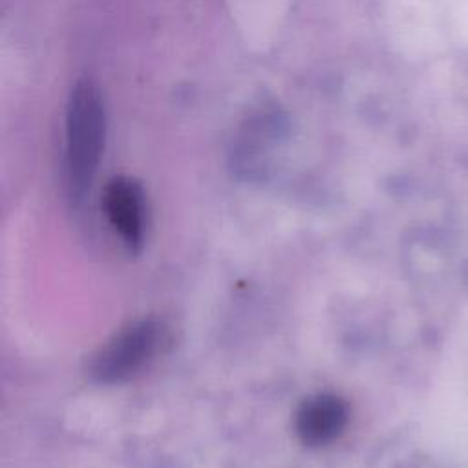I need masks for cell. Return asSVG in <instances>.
Here are the masks:
<instances>
[{
  "mask_svg": "<svg viewBox=\"0 0 468 468\" xmlns=\"http://www.w3.org/2000/svg\"><path fill=\"white\" fill-rule=\"evenodd\" d=\"M349 424L347 402L331 391L307 397L294 415V430L302 444L324 448L342 437Z\"/></svg>",
  "mask_w": 468,
  "mask_h": 468,
  "instance_id": "cell-4",
  "label": "cell"
},
{
  "mask_svg": "<svg viewBox=\"0 0 468 468\" xmlns=\"http://www.w3.org/2000/svg\"><path fill=\"white\" fill-rule=\"evenodd\" d=\"M102 207L115 236L130 252H139L146 239V201L130 177H113L102 196Z\"/></svg>",
  "mask_w": 468,
  "mask_h": 468,
  "instance_id": "cell-3",
  "label": "cell"
},
{
  "mask_svg": "<svg viewBox=\"0 0 468 468\" xmlns=\"http://www.w3.org/2000/svg\"><path fill=\"white\" fill-rule=\"evenodd\" d=\"M106 117L99 90L79 82L69 97L66 115V174L69 194L80 201L90 190L104 150Z\"/></svg>",
  "mask_w": 468,
  "mask_h": 468,
  "instance_id": "cell-1",
  "label": "cell"
},
{
  "mask_svg": "<svg viewBox=\"0 0 468 468\" xmlns=\"http://www.w3.org/2000/svg\"><path fill=\"white\" fill-rule=\"evenodd\" d=\"M163 338V324L155 318H141L128 324L93 356L91 377L101 384H119L132 378L154 360Z\"/></svg>",
  "mask_w": 468,
  "mask_h": 468,
  "instance_id": "cell-2",
  "label": "cell"
}]
</instances>
